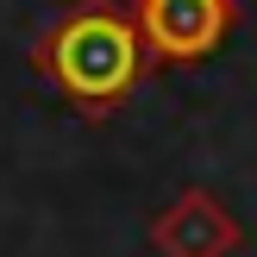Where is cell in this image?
Returning a JSON list of instances; mask_svg holds the SVG:
<instances>
[{
  "label": "cell",
  "instance_id": "obj_1",
  "mask_svg": "<svg viewBox=\"0 0 257 257\" xmlns=\"http://www.w3.org/2000/svg\"><path fill=\"white\" fill-rule=\"evenodd\" d=\"M32 63L50 75V88H57L69 107L113 113L145 82L151 50H145L132 0H82V7H69L32 44Z\"/></svg>",
  "mask_w": 257,
  "mask_h": 257
},
{
  "label": "cell",
  "instance_id": "obj_2",
  "mask_svg": "<svg viewBox=\"0 0 257 257\" xmlns=\"http://www.w3.org/2000/svg\"><path fill=\"white\" fill-rule=\"evenodd\" d=\"M245 0H132L151 63H201L232 38Z\"/></svg>",
  "mask_w": 257,
  "mask_h": 257
},
{
  "label": "cell",
  "instance_id": "obj_3",
  "mask_svg": "<svg viewBox=\"0 0 257 257\" xmlns=\"http://www.w3.org/2000/svg\"><path fill=\"white\" fill-rule=\"evenodd\" d=\"M151 245H157L163 257H232L238 245H245V226L226 213L220 195L182 188V195L151 220Z\"/></svg>",
  "mask_w": 257,
  "mask_h": 257
}]
</instances>
